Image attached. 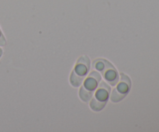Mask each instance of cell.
I'll return each instance as SVG.
<instances>
[{"instance_id": "7", "label": "cell", "mask_w": 159, "mask_h": 132, "mask_svg": "<svg viewBox=\"0 0 159 132\" xmlns=\"http://www.w3.org/2000/svg\"><path fill=\"white\" fill-rule=\"evenodd\" d=\"M2 50L1 48H0V57H2Z\"/></svg>"}, {"instance_id": "1", "label": "cell", "mask_w": 159, "mask_h": 132, "mask_svg": "<svg viewBox=\"0 0 159 132\" xmlns=\"http://www.w3.org/2000/svg\"><path fill=\"white\" fill-rule=\"evenodd\" d=\"M93 67L102 73L107 82L111 85H116L119 82V75L117 71L110 62L106 59L99 58L93 61Z\"/></svg>"}, {"instance_id": "5", "label": "cell", "mask_w": 159, "mask_h": 132, "mask_svg": "<svg viewBox=\"0 0 159 132\" xmlns=\"http://www.w3.org/2000/svg\"><path fill=\"white\" fill-rule=\"evenodd\" d=\"M120 82H118L116 88L113 90L110 96V99L113 102H118L122 100L129 93L131 87V81L130 78L124 73L120 74Z\"/></svg>"}, {"instance_id": "4", "label": "cell", "mask_w": 159, "mask_h": 132, "mask_svg": "<svg viewBox=\"0 0 159 132\" xmlns=\"http://www.w3.org/2000/svg\"><path fill=\"white\" fill-rule=\"evenodd\" d=\"M110 93V87L105 82H102L97 87L90 102V107L94 111H100L107 103Z\"/></svg>"}, {"instance_id": "3", "label": "cell", "mask_w": 159, "mask_h": 132, "mask_svg": "<svg viewBox=\"0 0 159 132\" xmlns=\"http://www.w3.org/2000/svg\"><path fill=\"white\" fill-rule=\"evenodd\" d=\"M90 68V60L86 55L81 56L77 61L70 76V82L75 87H79L85 79Z\"/></svg>"}, {"instance_id": "6", "label": "cell", "mask_w": 159, "mask_h": 132, "mask_svg": "<svg viewBox=\"0 0 159 132\" xmlns=\"http://www.w3.org/2000/svg\"><path fill=\"white\" fill-rule=\"evenodd\" d=\"M6 44V40L5 37L3 36L1 30H0V47H3Z\"/></svg>"}, {"instance_id": "2", "label": "cell", "mask_w": 159, "mask_h": 132, "mask_svg": "<svg viewBox=\"0 0 159 132\" xmlns=\"http://www.w3.org/2000/svg\"><path fill=\"white\" fill-rule=\"evenodd\" d=\"M101 81V75L98 71H93L84 81L79 90V97L84 102H89L93 97L98 85Z\"/></svg>"}]
</instances>
